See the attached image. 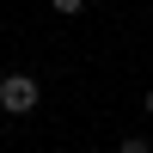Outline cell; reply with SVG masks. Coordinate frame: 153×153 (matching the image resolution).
Here are the masks:
<instances>
[{
    "instance_id": "6da1fadb",
    "label": "cell",
    "mask_w": 153,
    "mask_h": 153,
    "mask_svg": "<svg viewBox=\"0 0 153 153\" xmlns=\"http://www.w3.org/2000/svg\"><path fill=\"white\" fill-rule=\"evenodd\" d=\"M37 104H43V86H37L31 74H6V80H0V110H6V117H31Z\"/></svg>"
},
{
    "instance_id": "7a4b0ae2",
    "label": "cell",
    "mask_w": 153,
    "mask_h": 153,
    "mask_svg": "<svg viewBox=\"0 0 153 153\" xmlns=\"http://www.w3.org/2000/svg\"><path fill=\"white\" fill-rule=\"evenodd\" d=\"M117 153H153V141H147V135H123Z\"/></svg>"
},
{
    "instance_id": "3957f363",
    "label": "cell",
    "mask_w": 153,
    "mask_h": 153,
    "mask_svg": "<svg viewBox=\"0 0 153 153\" xmlns=\"http://www.w3.org/2000/svg\"><path fill=\"white\" fill-rule=\"evenodd\" d=\"M49 6H55L61 19H74V12H86V0H49Z\"/></svg>"
},
{
    "instance_id": "277c9868",
    "label": "cell",
    "mask_w": 153,
    "mask_h": 153,
    "mask_svg": "<svg viewBox=\"0 0 153 153\" xmlns=\"http://www.w3.org/2000/svg\"><path fill=\"white\" fill-rule=\"evenodd\" d=\"M141 110H147V117H153V86H147V98H141Z\"/></svg>"
}]
</instances>
